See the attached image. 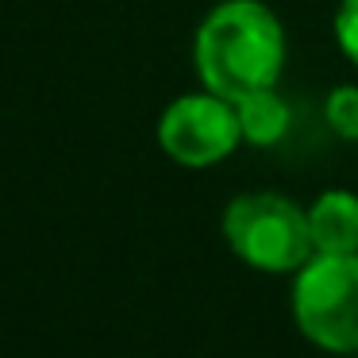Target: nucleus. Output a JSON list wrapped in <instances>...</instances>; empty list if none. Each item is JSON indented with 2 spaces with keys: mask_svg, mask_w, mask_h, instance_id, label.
<instances>
[{
  "mask_svg": "<svg viewBox=\"0 0 358 358\" xmlns=\"http://www.w3.org/2000/svg\"><path fill=\"white\" fill-rule=\"evenodd\" d=\"M285 66V31L258 0H224L196 31V70L208 93L239 104L273 89Z\"/></svg>",
  "mask_w": 358,
  "mask_h": 358,
  "instance_id": "nucleus-1",
  "label": "nucleus"
},
{
  "mask_svg": "<svg viewBox=\"0 0 358 358\" xmlns=\"http://www.w3.org/2000/svg\"><path fill=\"white\" fill-rule=\"evenodd\" d=\"M224 235L247 266L266 273L301 270L316 258L308 212L281 193H243L224 212Z\"/></svg>",
  "mask_w": 358,
  "mask_h": 358,
  "instance_id": "nucleus-2",
  "label": "nucleus"
},
{
  "mask_svg": "<svg viewBox=\"0 0 358 358\" xmlns=\"http://www.w3.org/2000/svg\"><path fill=\"white\" fill-rule=\"evenodd\" d=\"M296 327L331 355H358V255H316L293 285Z\"/></svg>",
  "mask_w": 358,
  "mask_h": 358,
  "instance_id": "nucleus-3",
  "label": "nucleus"
},
{
  "mask_svg": "<svg viewBox=\"0 0 358 358\" xmlns=\"http://www.w3.org/2000/svg\"><path fill=\"white\" fill-rule=\"evenodd\" d=\"M243 124L231 101L216 93H189L178 96L158 120V143L162 150L185 170L216 166L239 147Z\"/></svg>",
  "mask_w": 358,
  "mask_h": 358,
  "instance_id": "nucleus-4",
  "label": "nucleus"
},
{
  "mask_svg": "<svg viewBox=\"0 0 358 358\" xmlns=\"http://www.w3.org/2000/svg\"><path fill=\"white\" fill-rule=\"evenodd\" d=\"M316 255H358V196L331 189L308 208Z\"/></svg>",
  "mask_w": 358,
  "mask_h": 358,
  "instance_id": "nucleus-5",
  "label": "nucleus"
},
{
  "mask_svg": "<svg viewBox=\"0 0 358 358\" xmlns=\"http://www.w3.org/2000/svg\"><path fill=\"white\" fill-rule=\"evenodd\" d=\"M235 112H239V124H243V139L255 143V147H273L289 131V104L273 89L243 96L235 104Z\"/></svg>",
  "mask_w": 358,
  "mask_h": 358,
  "instance_id": "nucleus-6",
  "label": "nucleus"
},
{
  "mask_svg": "<svg viewBox=\"0 0 358 358\" xmlns=\"http://www.w3.org/2000/svg\"><path fill=\"white\" fill-rule=\"evenodd\" d=\"M324 116H327V127H331L339 139L358 143V89L355 85L331 89V93H327V104H324Z\"/></svg>",
  "mask_w": 358,
  "mask_h": 358,
  "instance_id": "nucleus-7",
  "label": "nucleus"
},
{
  "mask_svg": "<svg viewBox=\"0 0 358 358\" xmlns=\"http://www.w3.org/2000/svg\"><path fill=\"white\" fill-rule=\"evenodd\" d=\"M335 43L358 66V0H343L335 12Z\"/></svg>",
  "mask_w": 358,
  "mask_h": 358,
  "instance_id": "nucleus-8",
  "label": "nucleus"
}]
</instances>
